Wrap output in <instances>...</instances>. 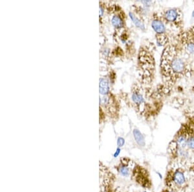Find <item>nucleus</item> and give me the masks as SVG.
<instances>
[{"instance_id":"f257e3e1","label":"nucleus","mask_w":194,"mask_h":192,"mask_svg":"<svg viewBox=\"0 0 194 192\" xmlns=\"http://www.w3.org/2000/svg\"><path fill=\"white\" fill-rule=\"evenodd\" d=\"M162 61V69L164 72L167 73L179 74L183 72L184 69V64L183 61L179 58L173 56V58L168 59L167 61L163 60Z\"/></svg>"},{"instance_id":"f03ea898","label":"nucleus","mask_w":194,"mask_h":192,"mask_svg":"<svg viewBox=\"0 0 194 192\" xmlns=\"http://www.w3.org/2000/svg\"><path fill=\"white\" fill-rule=\"evenodd\" d=\"M112 173L103 165L100 163V192H111Z\"/></svg>"},{"instance_id":"7ed1b4c3","label":"nucleus","mask_w":194,"mask_h":192,"mask_svg":"<svg viewBox=\"0 0 194 192\" xmlns=\"http://www.w3.org/2000/svg\"><path fill=\"white\" fill-rule=\"evenodd\" d=\"M131 161L128 158H122L120 160V163L116 166V169L119 174L124 177H128L131 175Z\"/></svg>"},{"instance_id":"20e7f679","label":"nucleus","mask_w":194,"mask_h":192,"mask_svg":"<svg viewBox=\"0 0 194 192\" xmlns=\"http://www.w3.org/2000/svg\"><path fill=\"white\" fill-rule=\"evenodd\" d=\"M179 18L178 11L176 9L168 10L164 14L165 20L168 22H176Z\"/></svg>"},{"instance_id":"39448f33","label":"nucleus","mask_w":194,"mask_h":192,"mask_svg":"<svg viewBox=\"0 0 194 192\" xmlns=\"http://www.w3.org/2000/svg\"><path fill=\"white\" fill-rule=\"evenodd\" d=\"M99 92L102 95H107L109 91L108 81L105 78L100 79L99 82Z\"/></svg>"},{"instance_id":"423d86ee","label":"nucleus","mask_w":194,"mask_h":192,"mask_svg":"<svg viewBox=\"0 0 194 192\" xmlns=\"http://www.w3.org/2000/svg\"><path fill=\"white\" fill-rule=\"evenodd\" d=\"M152 26L153 29L158 34H162L165 32V27L164 24L159 20H154L152 22Z\"/></svg>"},{"instance_id":"0eeeda50","label":"nucleus","mask_w":194,"mask_h":192,"mask_svg":"<svg viewBox=\"0 0 194 192\" xmlns=\"http://www.w3.org/2000/svg\"><path fill=\"white\" fill-rule=\"evenodd\" d=\"M173 181L176 182V184L178 185H183L186 182V177L184 175V173L179 170H177L174 173L173 176Z\"/></svg>"},{"instance_id":"6e6552de","label":"nucleus","mask_w":194,"mask_h":192,"mask_svg":"<svg viewBox=\"0 0 194 192\" xmlns=\"http://www.w3.org/2000/svg\"><path fill=\"white\" fill-rule=\"evenodd\" d=\"M133 136L136 142L140 146H145V139L143 135L141 133L139 129H135L133 130Z\"/></svg>"},{"instance_id":"1a4fd4ad","label":"nucleus","mask_w":194,"mask_h":192,"mask_svg":"<svg viewBox=\"0 0 194 192\" xmlns=\"http://www.w3.org/2000/svg\"><path fill=\"white\" fill-rule=\"evenodd\" d=\"M112 25L116 28H122L124 27V22L122 18L119 16L115 15L111 19Z\"/></svg>"},{"instance_id":"9d476101","label":"nucleus","mask_w":194,"mask_h":192,"mask_svg":"<svg viewBox=\"0 0 194 192\" xmlns=\"http://www.w3.org/2000/svg\"><path fill=\"white\" fill-rule=\"evenodd\" d=\"M129 15L131 20L133 21V22L137 27H139L141 29H145V25L143 24V23L138 18H137L133 13H131V12H129Z\"/></svg>"},{"instance_id":"9b49d317","label":"nucleus","mask_w":194,"mask_h":192,"mask_svg":"<svg viewBox=\"0 0 194 192\" xmlns=\"http://www.w3.org/2000/svg\"><path fill=\"white\" fill-rule=\"evenodd\" d=\"M131 98H132V100L134 102V103L137 105L142 104L144 102V98L142 95L139 93H137V92H133L132 96H131Z\"/></svg>"},{"instance_id":"f8f14e48","label":"nucleus","mask_w":194,"mask_h":192,"mask_svg":"<svg viewBox=\"0 0 194 192\" xmlns=\"http://www.w3.org/2000/svg\"><path fill=\"white\" fill-rule=\"evenodd\" d=\"M177 143L181 147L184 148L187 146V139L184 135H180L177 139Z\"/></svg>"},{"instance_id":"ddd939ff","label":"nucleus","mask_w":194,"mask_h":192,"mask_svg":"<svg viewBox=\"0 0 194 192\" xmlns=\"http://www.w3.org/2000/svg\"><path fill=\"white\" fill-rule=\"evenodd\" d=\"M187 146L190 149L194 150V135H192L191 137L187 139Z\"/></svg>"},{"instance_id":"4468645a","label":"nucleus","mask_w":194,"mask_h":192,"mask_svg":"<svg viewBox=\"0 0 194 192\" xmlns=\"http://www.w3.org/2000/svg\"><path fill=\"white\" fill-rule=\"evenodd\" d=\"M125 144V140L122 137H118L117 140V145L118 147H122Z\"/></svg>"},{"instance_id":"2eb2a0df","label":"nucleus","mask_w":194,"mask_h":192,"mask_svg":"<svg viewBox=\"0 0 194 192\" xmlns=\"http://www.w3.org/2000/svg\"><path fill=\"white\" fill-rule=\"evenodd\" d=\"M121 148L120 147H118L117 149V151H115V154L113 155V157H118V155L120 154V153H121Z\"/></svg>"},{"instance_id":"dca6fc26","label":"nucleus","mask_w":194,"mask_h":192,"mask_svg":"<svg viewBox=\"0 0 194 192\" xmlns=\"http://www.w3.org/2000/svg\"><path fill=\"white\" fill-rule=\"evenodd\" d=\"M99 9H100V11H99L100 16H102L104 14V9L102 8V6H100Z\"/></svg>"},{"instance_id":"f3484780","label":"nucleus","mask_w":194,"mask_h":192,"mask_svg":"<svg viewBox=\"0 0 194 192\" xmlns=\"http://www.w3.org/2000/svg\"><path fill=\"white\" fill-rule=\"evenodd\" d=\"M109 51L108 49H105L104 52H103V54H104V55H105V56H107V55L109 54Z\"/></svg>"},{"instance_id":"a211bd4d","label":"nucleus","mask_w":194,"mask_h":192,"mask_svg":"<svg viewBox=\"0 0 194 192\" xmlns=\"http://www.w3.org/2000/svg\"><path fill=\"white\" fill-rule=\"evenodd\" d=\"M157 175H158L159 176V177H160V178H162V175L160 174V173H158V172H157Z\"/></svg>"},{"instance_id":"6ab92c4d","label":"nucleus","mask_w":194,"mask_h":192,"mask_svg":"<svg viewBox=\"0 0 194 192\" xmlns=\"http://www.w3.org/2000/svg\"><path fill=\"white\" fill-rule=\"evenodd\" d=\"M142 192H147V191H142Z\"/></svg>"}]
</instances>
